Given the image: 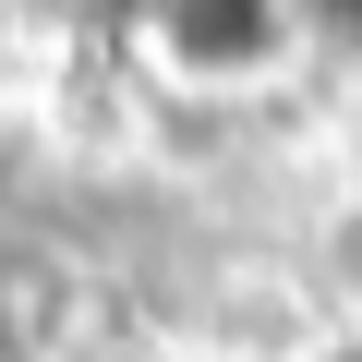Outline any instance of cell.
I'll return each instance as SVG.
<instances>
[{"label": "cell", "instance_id": "obj_1", "mask_svg": "<svg viewBox=\"0 0 362 362\" xmlns=\"http://www.w3.org/2000/svg\"><path fill=\"white\" fill-rule=\"evenodd\" d=\"M290 25H302V0H157V49L181 73H206V85L266 73L290 49Z\"/></svg>", "mask_w": 362, "mask_h": 362}, {"label": "cell", "instance_id": "obj_2", "mask_svg": "<svg viewBox=\"0 0 362 362\" xmlns=\"http://www.w3.org/2000/svg\"><path fill=\"white\" fill-rule=\"evenodd\" d=\"M302 13H326V25H362V0H302Z\"/></svg>", "mask_w": 362, "mask_h": 362}, {"label": "cell", "instance_id": "obj_3", "mask_svg": "<svg viewBox=\"0 0 362 362\" xmlns=\"http://www.w3.org/2000/svg\"><path fill=\"white\" fill-rule=\"evenodd\" d=\"M314 362H362V338H338V350H314Z\"/></svg>", "mask_w": 362, "mask_h": 362}]
</instances>
